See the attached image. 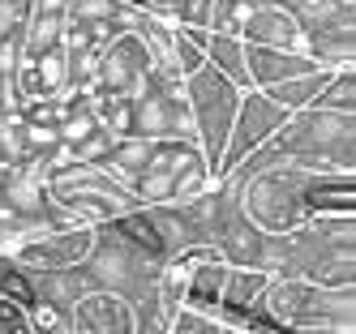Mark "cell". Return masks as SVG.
<instances>
[{
    "label": "cell",
    "instance_id": "obj_1",
    "mask_svg": "<svg viewBox=\"0 0 356 334\" xmlns=\"http://www.w3.org/2000/svg\"><path fill=\"white\" fill-rule=\"evenodd\" d=\"M0 334H31L26 317H22L17 304H9V300H0Z\"/></svg>",
    "mask_w": 356,
    "mask_h": 334
}]
</instances>
